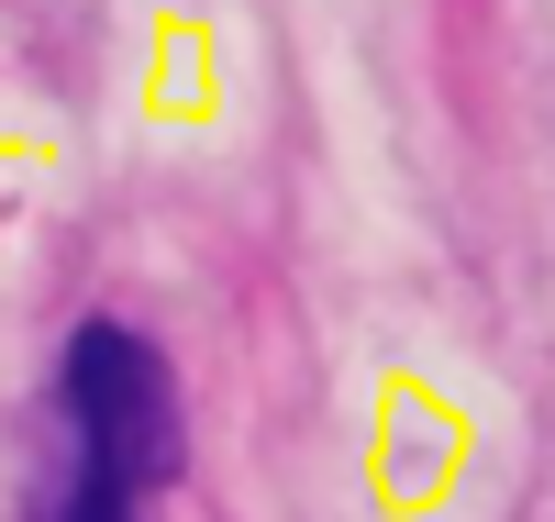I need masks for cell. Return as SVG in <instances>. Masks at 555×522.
<instances>
[{"label": "cell", "mask_w": 555, "mask_h": 522, "mask_svg": "<svg viewBox=\"0 0 555 522\" xmlns=\"http://www.w3.org/2000/svg\"><path fill=\"white\" fill-rule=\"evenodd\" d=\"M56 422H67V479L145 500L190 467V422H178V367L133 334V322H78L56 356Z\"/></svg>", "instance_id": "cell-1"}, {"label": "cell", "mask_w": 555, "mask_h": 522, "mask_svg": "<svg viewBox=\"0 0 555 522\" xmlns=\"http://www.w3.org/2000/svg\"><path fill=\"white\" fill-rule=\"evenodd\" d=\"M23 522H133V500H112V489H89V479H67V467H56V479L34 489Z\"/></svg>", "instance_id": "cell-2"}]
</instances>
